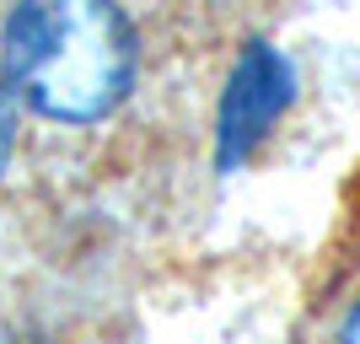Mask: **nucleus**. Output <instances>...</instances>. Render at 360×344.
Masks as SVG:
<instances>
[{
  "instance_id": "obj_1",
  "label": "nucleus",
  "mask_w": 360,
  "mask_h": 344,
  "mask_svg": "<svg viewBox=\"0 0 360 344\" xmlns=\"http://www.w3.org/2000/svg\"><path fill=\"white\" fill-rule=\"evenodd\" d=\"M6 65L38 113L86 124L129 91L135 38L113 0H22L6 27Z\"/></svg>"
},
{
  "instance_id": "obj_2",
  "label": "nucleus",
  "mask_w": 360,
  "mask_h": 344,
  "mask_svg": "<svg viewBox=\"0 0 360 344\" xmlns=\"http://www.w3.org/2000/svg\"><path fill=\"white\" fill-rule=\"evenodd\" d=\"M285 97H290L285 65L274 60L269 49H248V60H242L237 81H231V97H226V162L242 156L264 135V124L285 108Z\"/></svg>"
},
{
  "instance_id": "obj_3",
  "label": "nucleus",
  "mask_w": 360,
  "mask_h": 344,
  "mask_svg": "<svg viewBox=\"0 0 360 344\" xmlns=\"http://www.w3.org/2000/svg\"><path fill=\"white\" fill-rule=\"evenodd\" d=\"M11 156V91H6V75H0V167Z\"/></svg>"
},
{
  "instance_id": "obj_4",
  "label": "nucleus",
  "mask_w": 360,
  "mask_h": 344,
  "mask_svg": "<svg viewBox=\"0 0 360 344\" xmlns=\"http://www.w3.org/2000/svg\"><path fill=\"white\" fill-rule=\"evenodd\" d=\"M345 344H360V307H355V317H349V329H345Z\"/></svg>"
}]
</instances>
